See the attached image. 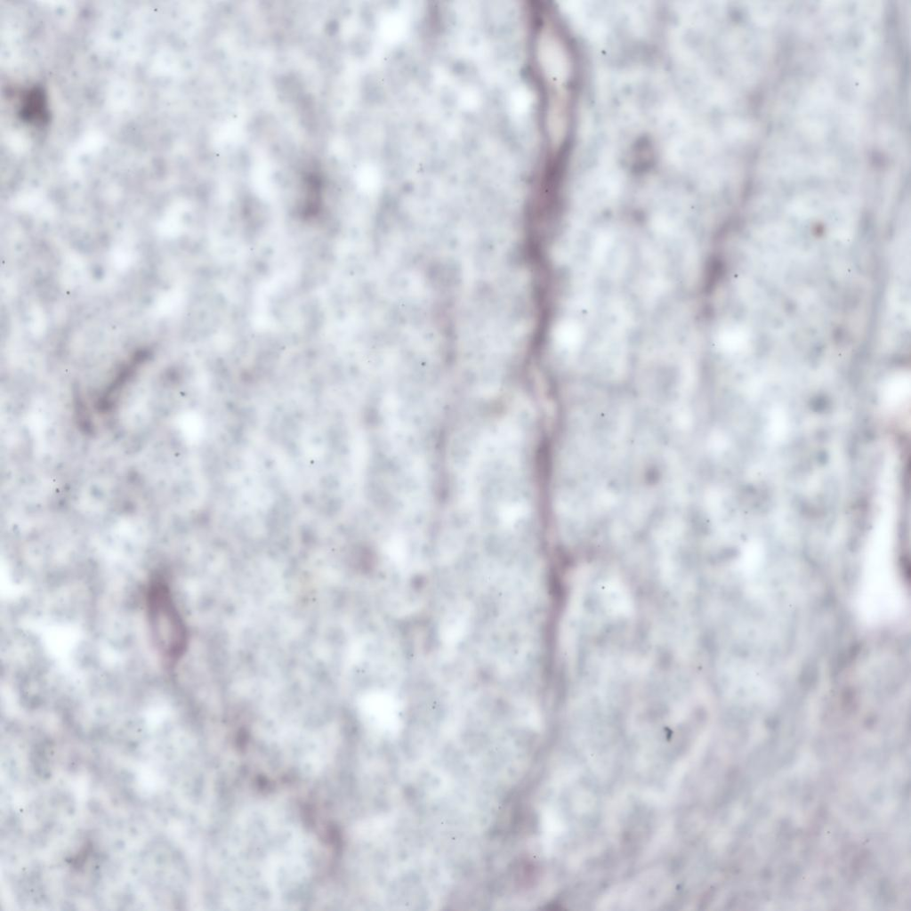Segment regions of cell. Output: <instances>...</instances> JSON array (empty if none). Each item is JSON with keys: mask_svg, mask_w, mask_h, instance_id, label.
<instances>
[{"mask_svg": "<svg viewBox=\"0 0 911 911\" xmlns=\"http://www.w3.org/2000/svg\"><path fill=\"white\" fill-rule=\"evenodd\" d=\"M145 610L155 649L166 666L176 664L186 643V630L165 578L156 575L149 581Z\"/></svg>", "mask_w": 911, "mask_h": 911, "instance_id": "2", "label": "cell"}, {"mask_svg": "<svg viewBox=\"0 0 911 911\" xmlns=\"http://www.w3.org/2000/svg\"><path fill=\"white\" fill-rule=\"evenodd\" d=\"M317 861L314 842L291 810L253 805L232 821L221 843L222 903L238 910L294 908L310 891Z\"/></svg>", "mask_w": 911, "mask_h": 911, "instance_id": "1", "label": "cell"}]
</instances>
